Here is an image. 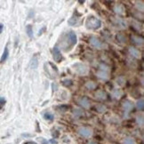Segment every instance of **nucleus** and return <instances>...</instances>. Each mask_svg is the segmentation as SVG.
<instances>
[{
    "instance_id": "nucleus-1",
    "label": "nucleus",
    "mask_w": 144,
    "mask_h": 144,
    "mask_svg": "<svg viewBox=\"0 0 144 144\" xmlns=\"http://www.w3.org/2000/svg\"><path fill=\"white\" fill-rule=\"evenodd\" d=\"M77 37L76 33L74 31H70L62 36L61 39L60 40V45L62 50L68 52L73 48V46L77 44Z\"/></svg>"
},
{
    "instance_id": "nucleus-2",
    "label": "nucleus",
    "mask_w": 144,
    "mask_h": 144,
    "mask_svg": "<svg viewBox=\"0 0 144 144\" xmlns=\"http://www.w3.org/2000/svg\"><path fill=\"white\" fill-rule=\"evenodd\" d=\"M85 26L89 30H98L101 26V21L94 16H89L86 19Z\"/></svg>"
},
{
    "instance_id": "nucleus-3",
    "label": "nucleus",
    "mask_w": 144,
    "mask_h": 144,
    "mask_svg": "<svg viewBox=\"0 0 144 144\" xmlns=\"http://www.w3.org/2000/svg\"><path fill=\"white\" fill-rule=\"evenodd\" d=\"M97 77L102 80H108L109 77V68L105 64H101L100 69L97 71Z\"/></svg>"
},
{
    "instance_id": "nucleus-4",
    "label": "nucleus",
    "mask_w": 144,
    "mask_h": 144,
    "mask_svg": "<svg viewBox=\"0 0 144 144\" xmlns=\"http://www.w3.org/2000/svg\"><path fill=\"white\" fill-rule=\"evenodd\" d=\"M49 65H50L51 68H49L48 63H45V72L47 73L48 77H50V78H55V77H57L58 74H59L57 67L54 66V64L51 63V62H49Z\"/></svg>"
},
{
    "instance_id": "nucleus-5",
    "label": "nucleus",
    "mask_w": 144,
    "mask_h": 144,
    "mask_svg": "<svg viewBox=\"0 0 144 144\" xmlns=\"http://www.w3.org/2000/svg\"><path fill=\"white\" fill-rule=\"evenodd\" d=\"M73 68L74 71L77 74L80 75V76H84L88 73V68H87L86 65L81 63V62H77V63L73 64Z\"/></svg>"
},
{
    "instance_id": "nucleus-6",
    "label": "nucleus",
    "mask_w": 144,
    "mask_h": 144,
    "mask_svg": "<svg viewBox=\"0 0 144 144\" xmlns=\"http://www.w3.org/2000/svg\"><path fill=\"white\" fill-rule=\"evenodd\" d=\"M90 44L91 45L96 49H102L106 46L105 44H103L99 38H97L96 37H91L90 38Z\"/></svg>"
},
{
    "instance_id": "nucleus-7",
    "label": "nucleus",
    "mask_w": 144,
    "mask_h": 144,
    "mask_svg": "<svg viewBox=\"0 0 144 144\" xmlns=\"http://www.w3.org/2000/svg\"><path fill=\"white\" fill-rule=\"evenodd\" d=\"M77 133L79 135H81L82 137H84V138H89L92 136L93 134V131L92 129L88 127H79L77 129Z\"/></svg>"
},
{
    "instance_id": "nucleus-8",
    "label": "nucleus",
    "mask_w": 144,
    "mask_h": 144,
    "mask_svg": "<svg viewBox=\"0 0 144 144\" xmlns=\"http://www.w3.org/2000/svg\"><path fill=\"white\" fill-rule=\"evenodd\" d=\"M53 57H54V61L56 62H60V60L62 59V54L58 46H54L53 49Z\"/></svg>"
},
{
    "instance_id": "nucleus-9",
    "label": "nucleus",
    "mask_w": 144,
    "mask_h": 144,
    "mask_svg": "<svg viewBox=\"0 0 144 144\" xmlns=\"http://www.w3.org/2000/svg\"><path fill=\"white\" fill-rule=\"evenodd\" d=\"M77 103L84 109H89L90 107V101L88 100L87 97H81L80 99L77 100Z\"/></svg>"
},
{
    "instance_id": "nucleus-10",
    "label": "nucleus",
    "mask_w": 144,
    "mask_h": 144,
    "mask_svg": "<svg viewBox=\"0 0 144 144\" xmlns=\"http://www.w3.org/2000/svg\"><path fill=\"white\" fill-rule=\"evenodd\" d=\"M123 109H124V112H125L126 114H128V113L134 109V103L131 101L126 100V101H124V102H123Z\"/></svg>"
},
{
    "instance_id": "nucleus-11",
    "label": "nucleus",
    "mask_w": 144,
    "mask_h": 144,
    "mask_svg": "<svg viewBox=\"0 0 144 144\" xmlns=\"http://www.w3.org/2000/svg\"><path fill=\"white\" fill-rule=\"evenodd\" d=\"M114 12L118 15H123L125 12V9H124V6L121 4H117L114 6Z\"/></svg>"
},
{
    "instance_id": "nucleus-12",
    "label": "nucleus",
    "mask_w": 144,
    "mask_h": 144,
    "mask_svg": "<svg viewBox=\"0 0 144 144\" xmlns=\"http://www.w3.org/2000/svg\"><path fill=\"white\" fill-rule=\"evenodd\" d=\"M79 20H80L79 16L77 15V14H74L73 16L69 20L68 23H69V25H70V26H76V25H78V24H79Z\"/></svg>"
},
{
    "instance_id": "nucleus-13",
    "label": "nucleus",
    "mask_w": 144,
    "mask_h": 144,
    "mask_svg": "<svg viewBox=\"0 0 144 144\" xmlns=\"http://www.w3.org/2000/svg\"><path fill=\"white\" fill-rule=\"evenodd\" d=\"M129 54L133 56V57L136 58V59H139V58L141 57V52L136 49V48H134V47H129Z\"/></svg>"
},
{
    "instance_id": "nucleus-14",
    "label": "nucleus",
    "mask_w": 144,
    "mask_h": 144,
    "mask_svg": "<svg viewBox=\"0 0 144 144\" xmlns=\"http://www.w3.org/2000/svg\"><path fill=\"white\" fill-rule=\"evenodd\" d=\"M113 20H114L116 25H118L122 29H125L126 28V22L123 19H121V18H113Z\"/></svg>"
},
{
    "instance_id": "nucleus-15",
    "label": "nucleus",
    "mask_w": 144,
    "mask_h": 144,
    "mask_svg": "<svg viewBox=\"0 0 144 144\" xmlns=\"http://www.w3.org/2000/svg\"><path fill=\"white\" fill-rule=\"evenodd\" d=\"M95 98L98 100H106L107 99V94L102 90H99L95 93Z\"/></svg>"
},
{
    "instance_id": "nucleus-16",
    "label": "nucleus",
    "mask_w": 144,
    "mask_h": 144,
    "mask_svg": "<svg viewBox=\"0 0 144 144\" xmlns=\"http://www.w3.org/2000/svg\"><path fill=\"white\" fill-rule=\"evenodd\" d=\"M37 66H38V58H37V55H35L30 61V68L31 69H37Z\"/></svg>"
},
{
    "instance_id": "nucleus-17",
    "label": "nucleus",
    "mask_w": 144,
    "mask_h": 144,
    "mask_svg": "<svg viewBox=\"0 0 144 144\" xmlns=\"http://www.w3.org/2000/svg\"><path fill=\"white\" fill-rule=\"evenodd\" d=\"M132 40L134 43H135L136 45H143V38L142 37H140L138 36H132Z\"/></svg>"
},
{
    "instance_id": "nucleus-18",
    "label": "nucleus",
    "mask_w": 144,
    "mask_h": 144,
    "mask_svg": "<svg viewBox=\"0 0 144 144\" xmlns=\"http://www.w3.org/2000/svg\"><path fill=\"white\" fill-rule=\"evenodd\" d=\"M9 56V51H8V48L7 46L5 48V50H4V53L2 54V57H1V62H5V60H7V58Z\"/></svg>"
},
{
    "instance_id": "nucleus-19",
    "label": "nucleus",
    "mask_w": 144,
    "mask_h": 144,
    "mask_svg": "<svg viewBox=\"0 0 144 144\" xmlns=\"http://www.w3.org/2000/svg\"><path fill=\"white\" fill-rule=\"evenodd\" d=\"M43 117L45 119V120H49V121H52L54 120V115L52 114L51 112H48V111H46V112H45L43 114Z\"/></svg>"
},
{
    "instance_id": "nucleus-20",
    "label": "nucleus",
    "mask_w": 144,
    "mask_h": 144,
    "mask_svg": "<svg viewBox=\"0 0 144 144\" xmlns=\"http://www.w3.org/2000/svg\"><path fill=\"white\" fill-rule=\"evenodd\" d=\"M96 84L94 83V82H92V81H89V82H87L86 84H85V87H86L88 90H94L96 88Z\"/></svg>"
},
{
    "instance_id": "nucleus-21",
    "label": "nucleus",
    "mask_w": 144,
    "mask_h": 144,
    "mask_svg": "<svg viewBox=\"0 0 144 144\" xmlns=\"http://www.w3.org/2000/svg\"><path fill=\"white\" fill-rule=\"evenodd\" d=\"M26 31H27V34L29 37H33V29H32V26H31L30 24L27 25V27H26Z\"/></svg>"
},
{
    "instance_id": "nucleus-22",
    "label": "nucleus",
    "mask_w": 144,
    "mask_h": 144,
    "mask_svg": "<svg viewBox=\"0 0 144 144\" xmlns=\"http://www.w3.org/2000/svg\"><path fill=\"white\" fill-rule=\"evenodd\" d=\"M96 109L100 113H103V112H105V111L107 110V108H106V106L102 105V104H99V105L96 106Z\"/></svg>"
},
{
    "instance_id": "nucleus-23",
    "label": "nucleus",
    "mask_w": 144,
    "mask_h": 144,
    "mask_svg": "<svg viewBox=\"0 0 144 144\" xmlns=\"http://www.w3.org/2000/svg\"><path fill=\"white\" fill-rule=\"evenodd\" d=\"M136 106H137V108L140 109V110H143L144 109V100L143 99L139 100V101H137V103H136Z\"/></svg>"
},
{
    "instance_id": "nucleus-24",
    "label": "nucleus",
    "mask_w": 144,
    "mask_h": 144,
    "mask_svg": "<svg viewBox=\"0 0 144 144\" xmlns=\"http://www.w3.org/2000/svg\"><path fill=\"white\" fill-rule=\"evenodd\" d=\"M73 115L76 117H81V116H84V112L81 110V109H74V111H73Z\"/></svg>"
},
{
    "instance_id": "nucleus-25",
    "label": "nucleus",
    "mask_w": 144,
    "mask_h": 144,
    "mask_svg": "<svg viewBox=\"0 0 144 144\" xmlns=\"http://www.w3.org/2000/svg\"><path fill=\"white\" fill-rule=\"evenodd\" d=\"M112 95H113V97L118 99V98L121 97V95H122V92H121L120 90H118V89H115V90L113 91V93H112Z\"/></svg>"
},
{
    "instance_id": "nucleus-26",
    "label": "nucleus",
    "mask_w": 144,
    "mask_h": 144,
    "mask_svg": "<svg viewBox=\"0 0 144 144\" xmlns=\"http://www.w3.org/2000/svg\"><path fill=\"white\" fill-rule=\"evenodd\" d=\"M61 83H62V84H63L64 86L70 87L73 84V81L70 80V79H64V80H62Z\"/></svg>"
},
{
    "instance_id": "nucleus-27",
    "label": "nucleus",
    "mask_w": 144,
    "mask_h": 144,
    "mask_svg": "<svg viewBox=\"0 0 144 144\" xmlns=\"http://www.w3.org/2000/svg\"><path fill=\"white\" fill-rule=\"evenodd\" d=\"M123 144H136V142L133 138L128 137L124 139V141H123Z\"/></svg>"
},
{
    "instance_id": "nucleus-28",
    "label": "nucleus",
    "mask_w": 144,
    "mask_h": 144,
    "mask_svg": "<svg viewBox=\"0 0 144 144\" xmlns=\"http://www.w3.org/2000/svg\"><path fill=\"white\" fill-rule=\"evenodd\" d=\"M136 7H137V9L139 11L143 12V10H144L143 2H142V1H138V2H136Z\"/></svg>"
},
{
    "instance_id": "nucleus-29",
    "label": "nucleus",
    "mask_w": 144,
    "mask_h": 144,
    "mask_svg": "<svg viewBox=\"0 0 144 144\" xmlns=\"http://www.w3.org/2000/svg\"><path fill=\"white\" fill-rule=\"evenodd\" d=\"M136 122H137V124H139V125L143 126V124H144L143 117H142V116H138V117H136Z\"/></svg>"
},
{
    "instance_id": "nucleus-30",
    "label": "nucleus",
    "mask_w": 144,
    "mask_h": 144,
    "mask_svg": "<svg viewBox=\"0 0 144 144\" xmlns=\"http://www.w3.org/2000/svg\"><path fill=\"white\" fill-rule=\"evenodd\" d=\"M124 83H125V79H124V77H119L118 78H117V84H119V85H124Z\"/></svg>"
},
{
    "instance_id": "nucleus-31",
    "label": "nucleus",
    "mask_w": 144,
    "mask_h": 144,
    "mask_svg": "<svg viewBox=\"0 0 144 144\" xmlns=\"http://www.w3.org/2000/svg\"><path fill=\"white\" fill-rule=\"evenodd\" d=\"M117 38L120 41L121 43H124V42H125V40H126V39H125V37H124L123 34H118L117 36Z\"/></svg>"
},
{
    "instance_id": "nucleus-32",
    "label": "nucleus",
    "mask_w": 144,
    "mask_h": 144,
    "mask_svg": "<svg viewBox=\"0 0 144 144\" xmlns=\"http://www.w3.org/2000/svg\"><path fill=\"white\" fill-rule=\"evenodd\" d=\"M6 101H5V99L4 97H0V109H2L4 107V105L5 104Z\"/></svg>"
},
{
    "instance_id": "nucleus-33",
    "label": "nucleus",
    "mask_w": 144,
    "mask_h": 144,
    "mask_svg": "<svg viewBox=\"0 0 144 144\" xmlns=\"http://www.w3.org/2000/svg\"><path fill=\"white\" fill-rule=\"evenodd\" d=\"M52 89H53L54 92H56V91L59 89V86H58L57 83H53V84H52Z\"/></svg>"
},
{
    "instance_id": "nucleus-34",
    "label": "nucleus",
    "mask_w": 144,
    "mask_h": 144,
    "mask_svg": "<svg viewBox=\"0 0 144 144\" xmlns=\"http://www.w3.org/2000/svg\"><path fill=\"white\" fill-rule=\"evenodd\" d=\"M39 141H41L42 144H48V141L45 139H44V138H39Z\"/></svg>"
},
{
    "instance_id": "nucleus-35",
    "label": "nucleus",
    "mask_w": 144,
    "mask_h": 144,
    "mask_svg": "<svg viewBox=\"0 0 144 144\" xmlns=\"http://www.w3.org/2000/svg\"><path fill=\"white\" fill-rule=\"evenodd\" d=\"M48 143H50V144H57V141H55V140H54V139H52V140H50L49 141V142Z\"/></svg>"
},
{
    "instance_id": "nucleus-36",
    "label": "nucleus",
    "mask_w": 144,
    "mask_h": 144,
    "mask_svg": "<svg viewBox=\"0 0 144 144\" xmlns=\"http://www.w3.org/2000/svg\"><path fill=\"white\" fill-rule=\"evenodd\" d=\"M3 29H4V25H3V24H0V33H2Z\"/></svg>"
},
{
    "instance_id": "nucleus-37",
    "label": "nucleus",
    "mask_w": 144,
    "mask_h": 144,
    "mask_svg": "<svg viewBox=\"0 0 144 144\" xmlns=\"http://www.w3.org/2000/svg\"><path fill=\"white\" fill-rule=\"evenodd\" d=\"M87 144H98L97 142H95V141H89Z\"/></svg>"
},
{
    "instance_id": "nucleus-38",
    "label": "nucleus",
    "mask_w": 144,
    "mask_h": 144,
    "mask_svg": "<svg viewBox=\"0 0 144 144\" xmlns=\"http://www.w3.org/2000/svg\"><path fill=\"white\" fill-rule=\"evenodd\" d=\"M25 144H37L36 142H33V141H29V142H26Z\"/></svg>"
}]
</instances>
